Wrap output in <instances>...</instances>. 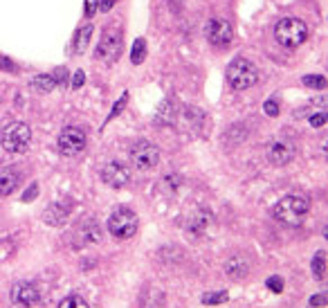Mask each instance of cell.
<instances>
[{"label": "cell", "mask_w": 328, "mask_h": 308, "mask_svg": "<svg viewBox=\"0 0 328 308\" xmlns=\"http://www.w3.org/2000/svg\"><path fill=\"white\" fill-rule=\"evenodd\" d=\"M308 209H310V201L306 198V196L290 194V196H285V198H281V201L277 203L275 209H272V216H275L279 223H283V225L297 227V225L304 223Z\"/></svg>", "instance_id": "obj_1"}, {"label": "cell", "mask_w": 328, "mask_h": 308, "mask_svg": "<svg viewBox=\"0 0 328 308\" xmlns=\"http://www.w3.org/2000/svg\"><path fill=\"white\" fill-rule=\"evenodd\" d=\"M275 39L279 45L288 50H294L308 39V27L301 18H294V16H285L279 23L275 25Z\"/></svg>", "instance_id": "obj_2"}, {"label": "cell", "mask_w": 328, "mask_h": 308, "mask_svg": "<svg viewBox=\"0 0 328 308\" xmlns=\"http://www.w3.org/2000/svg\"><path fill=\"white\" fill-rule=\"evenodd\" d=\"M227 81L234 90H247L259 81V70L245 56H236L230 65H227Z\"/></svg>", "instance_id": "obj_3"}, {"label": "cell", "mask_w": 328, "mask_h": 308, "mask_svg": "<svg viewBox=\"0 0 328 308\" xmlns=\"http://www.w3.org/2000/svg\"><path fill=\"white\" fill-rule=\"evenodd\" d=\"M119 54H122V32L117 27H106L94 48V59L101 63H115Z\"/></svg>", "instance_id": "obj_4"}, {"label": "cell", "mask_w": 328, "mask_h": 308, "mask_svg": "<svg viewBox=\"0 0 328 308\" xmlns=\"http://www.w3.org/2000/svg\"><path fill=\"white\" fill-rule=\"evenodd\" d=\"M108 232L115 236V239H131L135 232H138V216H135V211L126 209V207H119V209H115L113 214H110V218H108Z\"/></svg>", "instance_id": "obj_5"}, {"label": "cell", "mask_w": 328, "mask_h": 308, "mask_svg": "<svg viewBox=\"0 0 328 308\" xmlns=\"http://www.w3.org/2000/svg\"><path fill=\"white\" fill-rule=\"evenodd\" d=\"M32 142V131L25 122H11L2 131V149L9 153H23L27 151Z\"/></svg>", "instance_id": "obj_6"}, {"label": "cell", "mask_w": 328, "mask_h": 308, "mask_svg": "<svg viewBox=\"0 0 328 308\" xmlns=\"http://www.w3.org/2000/svg\"><path fill=\"white\" fill-rule=\"evenodd\" d=\"M128 157L131 162L138 169L142 171H148V169H155L157 162H160V151H157L155 144H151L148 140H138V142H133L131 151H128Z\"/></svg>", "instance_id": "obj_7"}, {"label": "cell", "mask_w": 328, "mask_h": 308, "mask_svg": "<svg viewBox=\"0 0 328 308\" xmlns=\"http://www.w3.org/2000/svg\"><path fill=\"white\" fill-rule=\"evenodd\" d=\"M56 149H59V153H63V155H68V157L79 155V153L86 149L84 128H79V126L63 128V131L59 133V137H56Z\"/></svg>", "instance_id": "obj_8"}, {"label": "cell", "mask_w": 328, "mask_h": 308, "mask_svg": "<svg viewBox=\"0 0 328 308\" xmlns=\"http://www.w3.org/2000/svg\"><path fill=\"white\" fill-rule=\"evenodd\" d=\"M205 36L216 48H227L234 39V30L225 18H209L205 25Z\"/></svg>", "instance_id": "obj_9"}, {"label": "cell", "mask_w": 328, "mask_h": 308, "mask_svg": "<svg viewBox=\"0 0 328 308\" xmlns=\"http://www.w3.org/2000/svg\"><path fill=\"white\" fill-rule=\"evenodd\" d=\"M72 243L74 248H88V245L101 243V227L97 225V220L88 218L84 223H79L72 234Z\"/></svg>", "instance_id": "obj_10"}, {"label": "cell", "mask_w": 328, "mask_h": 308, "mask_svg": "<svg viewBox=\"0 0 328 308\" xmlns=\"http://www.w3.org/2000/svg\"><path fill=\"white\" fill-rule=\"evenodd\" d=\"M72 214V201L70 198H61V201H54L52 205L45 207L43 211V220L52 227H61L65 225V220Z\"/></svg>", "instance_id": "obj_11"}, {"label": "cell", "mask_w": 328, "mask_h": 308, "mask_svg": "<svg viewBox=\"0 0 328 308\" xmlns=\"http://www.w3.org/2000/svg\"><path fill=\"white\" fill-rule=\"evenodd\" d=\"M101 180L113 189H122L131 182V169L119 164V162H108L101 169Z\"/></svg>", "instance_id": "obj_12"}, {"label": "cell", "mask_w": 328, "mask_h": 308, "mask_svg": "<svg viewBox=\"0 0 328 308\" xmlns=\"http://www.w3.org/2000/svg\"><path fill=\"white\" fill-rule=\"evenodd\" d=\"M9 297L16 306L30 308V306H36V304L41 302V290L36 288L34 284H30V281H20V284H16L14 288H11Z\"/></svg>", "instance_id": "obj_13"}, {"label": "cell", "mask_w": 328, "mask_h": 308, "mask_svg": "<svg viewBox=\"0 0 328 308\" xmlns=\"http://www.w3.org/2000/svg\"><path fill=\"white\" fill-rule=\"evenodd\" d=\"M294 155H297V149H294V144L288 142V140H277V142H272L268 147V160L275 166L288 164V162L294 160Z\"/></svg>", "instance_id": "obj_14"}, {"label": "cell", "mask_w": 328, "mask_h": 308, "mask_svg": "<svg viewBox=\"0 0 328 308\" xmlns=\"http://www.w3.org/2000/svg\"><path fill=\"white\" fill-rule=\"evenodd\" d=\"M211 223H214L211 211L193 209V211H189V216H187V220H185V230L189 232V234H193V236H202L207 230H209Z\"/></svg>", "instance_id": "obj_15"}, {"label": "cell", "mask_w": 328, "mask_h": 308, "mask_svg": "<svg viewBox=\"0 0 328 308\" xmlns=\"http://www.w3.org/2000/svg\"><path fill=\"white\" fill-rule=\"evenodd\" d=\"M225 274L230 279H245L250 274V261H247V257H243V255L230 257L225 263Z\"/></svg>", "instance_id": "obj_16"}, {"label": "cell", "mask_w": 328, "mask_h": 308, "mask_svg": "<svg viewBox=\"0 0 328 308\" xmlns=\"http://www.w3.org/2000/svg\"><path fill=\"white\" fill-rule=\"evenodd\" d=\"M20 185V173L11 166L0 169V196H11Z\"/></svg>", "instance_id": "obj_17"}, {"label": "cell", "mask_w": 328, "mask_h": 308, "mask_svg": "<svg viewBox=\"0 0 328 308\" xmlns=\"http://www.w3.org/2000/svg\"><path fill=\"white\" fill-rule=\"evenodd\" d=\"M182 185H185V180H182V176H178V173H171V176H164L160 180V191L164 196H169V198H173V196H178V191L182 189Z\"/></svg>", "instance_id": "obj_18"}, {"label": "cell", "mask_w": 328, "mask_h": 308, "mask_svg": "<svg viewBox=\"0 0 328 308\" xmlns=\"http://www.w3.org/2000/svg\"><path fill=\"white\" fill-rule=\"evenodd\" d=\"M30 88L36 93H52L56 88V81H54L52 74H36L30 79Z\"/></svg>", "instance_id": "obj_19"}, {"label": "cell", "mask_w": 328, "mask_h": 308, "mask_svg": "<svg viewBox=\"0 0 328 308\" xmlns=\"http://www.w3.org/2000/svg\"><path fill=\"white\" fill-rule=\"evenodd\" d=\"M90 36H93V25L81 27V30L77 32V36H74V52L84 54V50L88 48V43H90Z\"/></svg>", "instance_id": "obj_20"}, {"label": "cell", "mask_w": 328, "mask_h": 308, "mask_svg": "<svg viewBox=\"0 0 328 308\" xmlns=\"http://www.w3.org/2000/svg\"><path fill=\"white\" fill-rule=\"evenodd\" d=\"M173 102L167 99V102H162V106L157 108V122H164V124H171L176 119V108H171Z\"/></svg>", "instance_id": "obj_21"}, {"label": "cell", "mask_w": 328, "mask_h": 308, "mask_svg": "<svg viewBox=\"0 0 328 308\" xmlns=\"http://www.w3.org/2000/svg\"><path fill=\"white\" fill-rule=\"evenodd\" d=\"M144 59H146V41L144 39H138L135 43H133V50H131V61L135 65L144 63Z\"/></svg>", "instance_id": "obj_22"}, {"label": "cell", "mask_w": 328, "mask_h": 308, "mask_svg": "<svg viewBox=\"0 0 328 308\" xmlns=\"http://www.w3.org/2000/svg\"><path fill=\"white\" fill-rule=\"evenodd\" d=\"M301 83L304 86H308V88H315V90H322L324 86H326V79L322 77V74H306L304 79H301Z\"/></svg>", "instance_id": "obj_23"}, {"label": "cell", "mask_w": 328, "mask_h": 308, "mask_svg": "<svg viewBox=\"0 0 328 308\" xmlns=\"http://www.w3.org/2000/svg\"><path fill=\"white\" fill-rule=\"evenodd\" d=\"M313 272L317 279H322L324 272H326V255L324 252H317V257L313 259Z\"/></svg>", "instance_id": "obj_24"}, {"label": "cell", "mask_w": 328, "mask_h": 308, "mask_svg": "<svg viewBox=\"0 0 328 308\" xmlns=\"http://www.w3.org/2000/svg\"><path fill=\"white\" fill-rule=\"evenodd\" d=\"M59 308H90L88 304H86V299L77 297V295H72V297H65L63 302H61Z\"/></svg>", "instance_id": "obj_25"}, {"label": "cell", "mask_w": 328, "mask_h": 308, "mask_svg": "<svg viewBox=\"0 0 328 308\" xmlns=\"http://www.w3.org/2000/svg\"><path fill=\"white\" fill-rule=\"evenodd\" d=\"M227 302V293L223 290V293H209L202 297V304H209V306H216V304H223Z\"/></svg>", "instance_id": "obj_26"}, {"label": "cell", "mask_w": 328, "mask_h": 308, "mask_svg": "<svg viewBox=\"0 0 328 308\" xmlns=\"http://www.w3.org/2000/svg\"><path fill=\"white\" fill-rule=\"evenodd\" d=\"M52 77H54V81H56V86H65V83H68V70H65V68H56Z\"/></svg>", "instance_id": "obj_27"}, {"label": "cell", "mask_w": 328, "mask_h": 308, "mask_svg": "<svg viewBox=\"0 0 328 308\" xmlns=\"http://www.w3.org/2000/svg\"><path fill=\"white\" fill-rule=\"evenodd\" d=\"M268 288L272 290V293H281V290H283V279L281 277H270L268 279Z\"/></svg>", "instance_id": "obj_28"}, {"label": "cell", "mask_w": 328, "mask_h": 308, "mask_svg": "<svg viewBox=\"0 0 328 308\" xmlns=\"http://www.w3.org/2000/svg\"><path fill=\"white\" fill-rule=\"evenodd\" d=\"M0 70H2V72H16V63L0 54Z\"/></svg>", "instance_id": "obj_29"}, {"label": "cell", "mask_w": 328, "mask_h": 308, "mask_svg": "<svg viewBox=\"0 0 328 308\" xmlns=\"http://www.w3.org/2000/svg\"><path fill=\"white\" fill-rule=\"evenodd\" d=\"M99 9V0H86V18H93Z\"/></svg>", "instance_id": "obj_30"}, {"label": "cell", "mask_w": 328, "mask_h": 308, "mask_svg": "<svg viewBox=\"0 0 328 308\" xmlns=\"http://www.w3.org/2000/svg\"><path fill=\"white\" fill-rule=\"evenodd\" d=\"M84 83H86V74H84V70H77V72H74V79H72V88H74V90H79L81 86H84Z\"/></svg>", "instance_id": "obj_31"}, {"label": "cell", "mask_w": 328, "mask_h": 308, "mask_svg": "<svg viewBox=\"0 0 328 308\" xmlns=\"http://www.w3.org/2000/svg\"><path fill=\"white\" fill-rule=\"evenodd\" d=\"M265 113H268L270 117H277V115H279V103H277L275 99L265 102Z\"/></svg>", "instance_id": "obj_32"}, {"label": "cell", "mask_w": 328, "mask_h": 308, "mask_svg": "<svg viewBox=\"0 0 328 308\" xmlns=\"http://www.w3.org/2000/svg\"><path fill=\"white\" fill-rule=\"evenodd\" d=\"M310 124H313L315 128H322L324 124H326V113H317V115H313V117H310Z\"/></svg>", "instance_id": "obj_33"}, {"label": "cell", "mask_w": 328, "mask_h": 308, "mask_svg": "<svg viewBox=\"0 0 328 308\" xmlns=\"http://www.w3.org/2000/svg\"><path fill=\"white\" fill-rule=\"evenodd\" d=\"M36 194H39V185H32V189H27V191H25V194H23V201H25V203L34 201V198H36Z\"/></svg>", "instance_id": "obj_34"}, {"label": "cell", "mask_w": 328, "mask_h": 308, "mask_svg": "<svg viewBox=\"0 0 328 308\" xmlns=\"http://www.w3.org/2000/svg\"><path fill=\"white\" fill-rule=\"evenodd\" d=\"M115 2H117V0H99V9H101V11H110L115 7Z\"/></svg>", "instance_id": "obj_35"}, {"label": "cell", "mask_w": 328, "mask_h": 308, "mask_svg": "<svg viewBox=\"0 0 328 308\" xmlns=\"http://www.w3.org/2000/svg\"><path fill=\"white\" fill-rule=\"evenodd\" d=\"M310 304H313V306H324V304H326V297H324V295L313 297V299H310Z\"/></svg>", "instance_id": "obj_36"}]
</instances>
